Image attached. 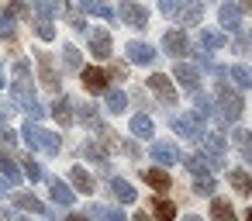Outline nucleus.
I'll return each mask as SVG.
<instances>
[{
	"mask_svg": "<svg viewBox=\"0 0 252 221\" xmlns=\"http://www.w3.org/2000/svg\"><path fill=\"white\" fill-rule=\"evenodd\" d=\"M21 138L28 142V149H38V152H45V156H59V149H63V138L56 135V131H45V128H38V125H25L21 128Z\"/></svg>",
	"mask_w": 252,
	"mask_h": 221,
	"instance_id": "obj_1",
	"label": "nucleus"
},
{
	"mask_svg": "<svg viewBox=\"0 0 252 221\" xmlns=\"http://www.w3.org/2000/svg\"><path fill=\"white\" fill-rule=\"evenodd\" d=\"M214 107H218V118L224 121V125H235L238 118H242V111H245V104H242V97L228 87V83H221L218 87V97H214Z\"/></svg>",
	"mask_w": 252,
	"mask_h": 221,
	"instance_id": "obj_2",
	"label": "nucleus"
},
{
	"mask_svg": "<svg viewBox=\"0 0 252 221\" xmlns=\"http://www.w3.org/2000/svg\"><path fill=\"white\" fill-rule=\"evenodd\" d=\"M173 128H176V135H180V138H193V142H197V138L204 135V118H197V114L190 111V114L173 118Z\"/></svg>",
	"mask_w": 252,
	"mask_h": 221,
	"instance_id": "obj_3",
	"label": "nucleus"
},
{
	"mask_svg": "<svg viewBox=\"0 0 252 221\" xmlns=\"http://www.w3.org/2000/svg\"><path fill=\"white\" fill-rule=\"evenodd\" d=\"M35 63H38V80H42V87H49V90L59 94V73H56L52 56H49V52H35Z\"/></svg>",
	"mask_w": 252,
	"mask_h": 221,
	"instance_id": "obj_4",
	"label": "nucleus"
},
{
	"mask_svg": "<svg viewBox=\"0 0 252 221\" xmlns=\"http://www.w3.org/2000/svg\"><path fill=\"white\" fill-rule=\"evenodd\" d=\"M118 18H121L125 25H131V28H145V21H149V11H145L142 4H135V0H121V7H118Z\"/></svg>",
	"mask_w": 252,
	"mask_h": 221,
	"instance_id": "obj_5",
	"label": "nucleus"
},
{
	"mask_svg": "<svg viewBox=\"0 0 252 221\" xmlns=\"http://www.w3.org/2000/svg\"><path fill=\"white\" fill-rule=\"evenodd\" d=\"M149 90L162 100V107H176V90H173V83H169V76H162V73H156V76H149Z\"/></svg>",
	"mask_w": 252,
	"mask_h": 221,
	"instance_id": "obj_6",
	"label": "nucleus"
},
{
	"mask_svg": "<svg viewBox=\"0 0 252 221\" xmlns=\"http://www.w3.org/2000/svg\"><path fill=\"white\" fill-rule=\"evenodd\" d=\"M218 21H221V28H224V32H242V11H238V4L224 0L221 11H218Z\"/></svg>",
	"mask_w": 252,
	"mask_h": 221,
	"instance_id": "obj_7",
	"label": "nucleus"
},
{
	"mask_svg": "<svg viewBox=\"0 0 252 221\" xmlns=\"http://www.w3.org/2000/svg\"><path fill=\"white\" fill-rule=\"evenodd\" d=\"M162 49H166L169 56H187V52H190V42H187L183 28H169L166 38H162Z\"/></svg>",
	"mask_w": 252,
	"mask_h": 221,
	"instance_id": "obj_8",
	"label": "nucleus"
},
{
	"mask_svg": "<svg viewBox=\"0 0 252 221\" xmlns=\"http://www.w3.org/2000/svg\"><path fill=\"white\" fill-rule=\"evenodd\" d=\"M200 142H204V152L211 156V162H214V166H221V162H224V138H221V135H214V131H204V135H200Z\"/></svg>",
	"mask_w": 252,
	"mask_h": 221,
	"instance_id": "obj_9",
	"label": "nucleus"
},
{
	"mask_svg": "<svg viewBox=\"0 0 252 221\" xmlns=\"http://www.w3.org/2000/svg\"><path fill=\"white\" fill-rule=\"evenodd\" d=\"M128 59L131 63H138V66H152L156 63V49L152 45H145V42H128Z\"/></svg>",
	"mask_w": 252,
	"mask_h": 221,
	"instance_id": "obj_10",
	"label": "nucleus"
},
{
	"mask_svg": "<svg viewBox=\"0 0 252 221\" xmlns=\"http://www.w3.org/2000/svg\"><path fill=\"white\" fill-rule=\"evenodd\" d=\"M80 80H83V87L94 90V94H104V90H107V73H104V69L87 66V69H80Z\"/></svg>",
	"mask_w": 252,
	"mask_h": 221,
	"instance_id": "obj_11",
	"label": "nucleus"
},
{
	"mask_svg": "<svg viewBox=\"0 0 252 221\" xmlns=\"http://www.w3.org/2000/svg\"><path fill=\"white\" fill-rule=\"evenodd\" d=\"M173 76H176V83H180L183 90H200V76H197V69H193V66H187V63H176Z\"/></svg>",
	"mask_w": 252,
	"mask_h": 221,
	"instance_id": "obj_12",
	"label": "nucleus"
},
{
	"mask_svg": "<svg viewBox=\"0 0 252 221\" xmlns=\"http://www.w3.org/2000/svg\"><path fill=\"white\" fill-rule=\"evenodd\" d=\"M152 159L162 166H173V162H180V149L173 142H152Z\"/></svg>",
	"mask_w": 252,
	"mask_h": 221,
	"instance_id": "obj_13",
	"label": "nucleus"
},
{
	"mask_svg": "<svg viewBox=\"0 0 252 221\" xmlns=\"http://www.w3.org/2000/svg\"><path fill=\"white\" fill-rule=\"evenodd\" d=\"M200 18H204V4H200V0H187V4H180V11H176L180 25H197Z\"/></svg>",
	"mask_w": 252,
	"mask_h": 221,
	"instance_id": "obj_14",
	"label": "nucleus"
},
{
	"mask_svg": "<svg viewBox=\"0 0 252 221\" xmlns=\"http://www.w3.org/2000/svg\"><path fill=\"white\" fill-rule=\"evenodd\" d=\"M90 49H94V56L107 59L111 56V35L104 28H90Z\"/></svg>",
	"mask_w": 252,
	"mask_h": 221,
	"instance_id": "obj_15",
	"label": "nucleus"
},
{
	"mask_svg": "<svg viewBox=\"0 0 252 221\" xmlns=\"http://www.w3.org/2000/svg\"><path fill=\"white\" fill-rule=\"evenodd\" d=\"M49 190H52V200L59 204V207H69L73 200H76V193L69 190V183H63V180H52L49 183Z\"/></svg>",
	"mask_w": 252,
	"mask_h": 221,
	"instance_id": "obj_16",
	"label": "nucleus"
},
{
	"mask_svg": "<svg viewBox=\"0 0 252 221\" xmlns=\"http://www.w3.org/2000/svg\"><path fill=\"white\" fill-rule=\"evenodd\" d=\"M32 11H35V18H52V14H63L66 4H63V0H35Z\"/></svg>",
	"mask_w": 252,
	"mask_h": 221,
	"instance_id": "obj_17",
	"label": "nucleus"
},
{
	"mask_svg": "<svg viewBox=\"0 0 252 221\" xmlns=\"http://www.w3.org/2000/svg\"><path fill=\"white\" fill-rule=\"evenodd\" d=\"M69 183H73L80 193H90V190H94V176H90L83 166H73V169H69Z\"/></svg>",
	"mask_w": 252,
	"mask_h": 221,
	"instance_id": "obj_18",
	"label": "nucleus"
},
{
	"mask_svg": "<svg viewBox=\"0 0 252 221\" xmlns=\"http://www.w3.org/2000/svg\"><path fill=\"white\" fill-rule=\"evenodd\" d=\"M14 204H18L21 211H32V214H49V207H45L38 197H32V193H14Z\"/></svg>",
	"mask_w": 252,
	"mask_h": 221,
	"instance_id": "obj_19",
	"label": "nucleus"
},
{
	"mask_svg": "<svg viewBox=\"0 0 252 221\" xmlns=\"http://www.w3.org/2000/svg\"><path fill=\"white\" fill-rule=\"evenodd\" d=\"M200 45H204V52H214V49H224V32H214V28H204V32H200Z\"/></svg>",
	"mask_w": 252,
	"mask_h": 221,
	"instance_id": "obj_20",
	"label": "nucleus"
},
{
	"mask_svg": "<svg viewBox=\"0 0 252 221\" xmlns=\"http://www.w3.org/2000/svg\"><path fill=\"white\" fill-rule=\"evenodd\" d=\"M111 193H114L121 204H131V200H135V187L125 183V180H118V176H111Z\"/></svg>",
	"mask_w": 252,
	"mask_h": 221,
	"instance_id": "obj_21",
	"label": "nucleus"
},
{
	"mask_svg": "<svg viewBox=\"0 0 252 221\" xmlns=\"http://www.w3.org/2000/svg\"><path fill=\"white\" fill-rule=\"evenodd\" d=\"M80 7H83L87 14H94V18L114 21V7H107V4H97V0H80Z\"/></svg>",
	"mask_w": 252,
	"mask_h": 221,
	"instance_id": "obj_22",
	"label": "nucleus"
},
{
	"mask_svg": "<svg viewBox=\"0 0 252 221\" xmlns=\"http://www.w3.org/2000/svg\"><path fill=\"white\" fill-rule=\"evenodd\" d=\"M104 104H107V111L121 114V111L128 107V94H121V90H107V94H104Z\"/></svg>",
	"mask_w": 252,
	"mask_h": 221,
	"instance_id": "obj_23",
	"label": "nucleus"
},
{
	"mask_svg": "<svg viewBox=\"0 0 252 221\" xmlns=\"http://www.w3.org/2000/svg\"><path fill=\"white\" fill-rule=\"evenodd\" d=\"M131 135L152 138V118H149V114H135V118H131Z\"/></svg>",
	"mask_w": 252,
	"mask_h": 221,
	"instance_id": "obj_24",
	"label": "nucleus"
},
{
	"mask_svg": "<svg viewBox=\"0 0 252 221\" xmlns=\"http://www.w3.org/2000/svg\"><path fill=\"white\" fill-rule=\"evenodd\" d=\"M0 176H4L7 183H21V169H18V162L7 159V156H0Z\"/></svg>",
	"mask_w": 252,
	"mask_h": 221,
	"instance_id": "obj_25",
	"label": "nucleus"
},
{
	"mask_svg": "<svg viewBox=\"0 0 252 221\" xmlns=\"http://www.w3.org/2000/svg\"><path fill=\"white\" fill-rule=\"evenodd\" d=\"M228 76L235 80V87H238V90H249V87H252V73H249V66H231V69H228Z\"/></svg>",
	"mask_w": 252,
	"mask_h": 221,
	"instance_id": "obj_26",
	"label": "nucleus"
},
{
	"mask_svg": "<svg viewBox=\"0 0 252 221\" xmlns=\"http://www.w3.org/2000/svg\"><path fill=\"white\" fill-rule=\"evenodd\" d=\"M211 218L214 221H235V211L228 200H211Z\"/></svg>",
	"mask_w": 252,
	"mask_h": 221,
	"instance_id": "obj_27",
	"label": "nucleus"
},
{
	"mask_svg": "<svg viewBox=\"0 0 252 221\" xmlns=\"http://www.w3.org/2000/svg\"><path fill=\"white\" fill-rule=\"evenodd\" d=\"M152 211H156V221H173V218H176V207H173L169 200H162V197L152 200Z\"/></svg>",
	"mask_w": 252,
	"mask_h": 221,
	"instance_id": "obj_28",
	"label": "nucleus"
},
{
	"mask_svg": "<svg viewBox=\"0 0 252 221\" xmlns=\"http://www.w3.org/2000/svg\"><path fill=\"white\" fill-rule=\"evenodd\" d=\"M69 111H73V104H69L66 97H59V100L52 104V114H56V121H59V125H69V121H73V114H69Z\"/></svg>",
	"mask_w": 252,
	"mask_h": 221,
	"instance_id": "obj_29",
	"label": "nucleus"
},
{
	"mask_svg": "<svg viewBox=\"0 0 252 221\" xmlns=\"http://www.w3.org/2000/svg\"><path fill=\"white\" fill-rule=\"evenodd\" d=\"M145 183L166 193V190H169V173H162V169H149V173H145Z\"/></svg>",
	"mask_w": 252,
	"mask_h": 221,
	"instance_id": "obj_30",
	"label": "nucleus"
},
{
	"mask_svg": "<svg viewBox=\"0 0 252 221\" xmlns=\"http://www.w3.org/2000/svg\"><path fill=\"white\" fill-rule=\"evenodd\" d=\"M228 183H231L238 193H249V190H252V183H249V173H245V169H231V173H228Z\"/></svg>",
	"mask_w": 252,
	"mask_h": 221,
	"instance_id": "obj_31",
	"label": "nucleus"
},
{
	"mask_svg": "<svg viewBox=\"0 0 252 221\" xmlns=\"http://www.w3.org/2000/svg\"><path fill=\"white\" fill-rule=\"evenodd\" d=\"M0 38L14 42V14H11V7H7V11H0Z\"/></svg>",
	"mask_w": 252,
	"mask_h": 221,
	"instance_id": "obj_32",
	"label": "nucleus"
},
{
	"mask_svg": "<svg viewBox=\"0 0 252 221\" xmlns=\"http://www.w3.org/2000/svg\"><path fill=\"white\" fill-rule=\"evenodd\" d=\"M35 35H38L42 42H52V38H56V28H52V21H49V18H35Z\"/></svg>",
	"mask_w": 252,
	"mask_h": 221,
	"instance_id": "obj_33",
	"label": "nucleus"
},
{
	"mask_svg": "<svg viewBox=\"0 0 252 221\" xmlns=\"http://www.w3.org/2000/svg\"><path fill=\"white\" fill-rule=\"evenodd\" d=\"M63 59H66V69H83V56L76 45H66L63 49Z\"/></svg>",
	"mask_w": 252,
	"mask_h": 221,
	"instance_id": "obj_34",
	"label": "nucleus"
},
{
	"mask_svg": "<svg viewBox=\"0 0 252 221\" xmlns=\"http://www.w3.org/2000/svg\"><path fill=\"white\" fill-rule=\"evenodd\" d=\"M80 118H83L94 131H100V128H104V125H100V118H97V107H94V104H83V107H80Z\"/></svg>",
	"mask_w": 252,
	"mask_h": 221,
	"instance_id": "obj_35",
	"label": "nucleus"
},
{
	"mask_svg": "<svg viewBox=\"0 0 252 221\" xmlns=\"http://www.w3.org/2000/svg\"><path fill=\"white\" fill-rule=\"evenodd\" d=\"M187 169L193 173V176H200V173H211V166H207V159L197 152V156H187Z\"/></svg>",
	"mask_w": 252,
	"mask_h": 221,
	"instance_id": "obj_36",
	"label": "nucleus"
},
{
	"mask_svg": "<svg viewBox=\"0 0 252 221\" xmlns=\"http://www.w3.org/2000/svg\"><path fill=\"white\" fill-rule=\"evenodd\" d=\"M21 166H25V176H32V183H38V180H42V166H38L32 156H25V159H21Z\"/></svg>",
	"mask_w": 252,
	"mask_h": 221,
	"instance_id": "obj_37",
	"label": "nucleus"
},
{
	"mask_svg": "<svg viewBox=\"0 0 252 221\" xmlns=\"http://www.w3.org/2000/svg\"><path fill=\"white\" fill-rule=\"evenodd\" d=\"M193 190H200V193H214V176H211V173L193 176Z\"/></svg>",
	"mask_w": 252,
	"mask_h": 221,
	"instance_id": "obj_38",
	"label": "nucleus"
},
{
	"mask_svg": "<svg viewBox=\"0 0 252 221\" xmlns=\"http://www.w3.org/2000/svg\"><path fill=\"white\" fill-rule=\"evenodd\" d=\"M90 214L100 218V221H125V214L121 211H111V207H90Z\"/></svg>",
	"mask_w": 252,
	"mask_h": 221,
	"instance_id": "obj_39",
	"label": "nucleus"
},
{
	"mask_svg": "<svg viewBox=\"0 0 252 221\" xmlns=\"http://www.w3.org/2000/svg\"><path fill=\"white\" fill-rule=\"evenodd\" d=\"M159 11H162L166 18H176V11H180V0H159Z\"/></svg>",
	"mask_w": 252,
	"mask_h": 221,
	"instance_id": "obj_40",
	"label": "nucleus"
},
{
	"mask_svg": "<svg viewBox=\"0 0 252 221\" xmlns=\"http://www.w3.org/2000/svg\"><path fill=\"white\" fill-rule=\"evenodd\" d=\"M11 14H14V18H28L32 11H28V4H25V0H11Z\"/></svg>",
	"mask_w": 252,
	"mask_h": 221,
	"instance_id": "obj_41",
	"label": "nucleus"
},
{
	"mask_svg": "<svg viewBox=\"0 0 252 221\" xmlns=\"http://www.w3.org/2000/svg\"><path fill=\"white\" fill-rule=\"evenodd\" d=\"M14 142H18V135H14V131H7V128L0 131V152H4V149H11Z\"/></svg>",
	"mask_w": 252,
	"mask_h": 221,
	"instance_id": "obj_42",
	"label": "nucleus"
},
{
	"mask_svg": "<svg viewBox=\"0 0 252 221\" xmlns=\"http://www.w3.org/2000/svg\"><path fill=\"white\" fill-rule=\"evenodd\" d=\"M235 142H238V149H242V156L249 159V131H235Z\"/></svg>",
	"mask_w": 252,
	"mask_h": 221,
	"instance_id": "obj_43",
	"label": "nucleus"
},
{
	"mask_svg": "<svg viewBox=\"0 0 252 221\" xmlns=\"http://www.w3.org/2000/svg\"><path fill=\"white\" fill-rule=\"evenodd\" d=\"M18 76H32V69H28V63H25V59H21V63H14V80H18Z\"/></svg>",
	"mask_w": 252,
	"mask_h": 221,
	"instance_id": "obj_44",
	"label": "nucleus"
},
{
	"mask_svg": "<svg viewBox=\"0 0 252 221\" xmlns=\"http://www.w3.org/2000/svg\"><path fill=\"white\" fill-rule=\"evenodd\" d=\"M69 25H73V28H76V32H87V21H83V18H80V14H69Z\"/></svg>",
	"mask_w": 252,
	"mask_h": 221,
	"instance_id": "obj_45",
	"label": "nucleus"
},
{
	"mask_svg": "<svg viewBox=\"0 0 252 221\" xmlns=\"http://www.w3.org/2000/svg\"><path fill=\"white\" fill-rule=\"evenodd\" d=\"M235 49H238V52H245V49H249V42H245V35H242V32H238V38H235Z\"/></svg>",
	"mask_w": 252,
	"mask_h": 221,
	"instance_id": "obj_46",
	"label": "nucleus"
},
{
	"mask_svg": "<svg viewBox=\"0 0 252 221\" xmlns=\"http://www.w3.org/2000/svg\"><path fill=\"white\" fill-rule=\"evenodd\" d=\"M66 221H87V214H69Z\"/></svg>",
	"mask_w": 252,
	"mask_h": 221,
	"instance_id": "obj_47",
	"label": "nucleus"
},
{
	"mask_svg": "<svg viewBox=\"0 0 252 221\" xmlns=\"http://www.w3.org/2000/svg\"><path fill=\"white\" fill-rule=\"evenodd\" d=\"M135 221H152V218H149V214H142V211H138V214H135Z\"/></svg>",
	"mask_w": 252,
	"mask_h": 221,
	"instance_id": "obj_48",
	"label": "nucleus"
},
{
	"mask_svg": "<svg viewBox=\"0 0 252 221\" xmlns=\"http://www.w3.org/2000/svg\"><path fill=\"white\" fill-rule=\"evenodd\" d=\"M0 90H4V66H0Z\"/></svg>",
	"mask_w": 252,
	"mask_h": 221,
	"instance_id": "obj_49",
	"label": "nucleus"
},
{
	"mask_svg": "<svg viewBox=\"0 0 252 221\" xmlns=\"http://www.w3.org/2000/svg\"><path fill=\"white\" fill-rule=\"evenodd\" d=\"M183 221H200V218H197V214H190V218H183Z\"/></svg>",
	"mask_w": 252,
	"mask_h": 221,
	"instance_id": "obj_50",
	"label": "nucleus"
},
{
	"mask_svg": "<svg viewBox=\"0 0 252 221\" xmlns=\"http://www.w3.org/2000/svg\"><path fill=\"white\" fill-rule=\"evenodd\" d=\"M0 197H4V176H0Z\"/></svg>",
	"mask_w": 252,
	"mask_h": 221,
	"instance_id": "obj_51",
	"label": "nucleus"
},
{
	"mask_svg": "<svg viewBox=\"0 0 252 221\" xmlns=\"http://www.w3.org/2000/svg\"><path fill=\"white\" fill-rule=\"evenodd\" d=\"M0 221H7V214H4V211H0Z\"/></svg>",
	"mask_w": 252,
	"mask_h": 221,
	"instance_id": "obj_52",
	"label": "nucleus"
},
{
	"mask_svg": "<svg viewBox=\"0 0 252 221\" xmlns=\"http://www.w3.org/2000/svg\"><path fill=\"white\" fill-rule=\"evenodd\" d=\"M18 221H32V218H18Z\"/></svg>",
	"mask_w": 252,
	"mask_h": 221,
	"instance_id": "obj_53",
	"label": "nucleus"
}]
</instances>
